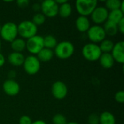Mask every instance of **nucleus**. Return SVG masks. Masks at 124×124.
I'll return each instance as SVG.
<instances>
[{"mask_svg":"<svg viewBox=\"0 0 124 124\" xmlns=\"http://www.w3.org/2000/svg\"><path fill=\"white\" fill-rule=\"evenodd\" d=\"M75 52L74 45L68 41H62L57 43L54 48V54L60 60H67L73 56Z\"/></svg>","mask_w":124,"mask_h":124,"instance_id":"nucleus-1","label":"nucleus"},{"mask_svg":"<svg viewBox=\"0 0 124 124\" xmlns=\"http://www.w3.org/2000/svg\"><path fill=\"white\" fill-rule=\"evenodd\" d=\"M18 35L23 39H28L37 35L38 27L31 20H23L17 25Z\"/></svg>","mask_w":124,"mask_h":124,"instance_id":"nucleus-2","label":"nucleus"},{"mask_svg":"<svg viewBox=\"0 0 124 124\" xmlns=\"http://www.w3.org/2000/svg\"><path fill=\"white\" fill-rule=\"evenodd\" d=\"M97 0H77L75 7L80 16L88 17L97 7Z\"/></svg>","mask_w":124,"mask_h":124,"instance_id":"nucleus-3","label":"nucleus"},{"mask_svg":"<svg viewBox=\"0 0 124 124\" xmlns=\"http://www.w3.org/2000/svg\"><path fill=\"white\" fill-rule=\"evenodd\" d=\"M83 57L88 61L94 62L97 61L102 54V52L99 47V45L94 43L86 44L81 50Z\"/></svg>","mask_w":124,"mask_h":124,"instance_id":"nucleus-4","label":"nucleus"},{"mask_svg":"<svg viewBox=\"0 0 124 124\" xmlns=\"http://www.w3.org/2000/svg\"><path fill=\"white\" fill-rule=\"evenodd\" d=\"M0 36L7 42H12L18 36L17 25L13 22H7L1 28Z\"/></svg>","mask_w":124,"mask_h":124,"instance_id":"nucleus-5","label":"nucleus"},{"mask_svg":"<svg viewBox=\"0 0 124 124\" xmlns=\"http://www.w3.org/2000/svg\"><path fill=\"white\" fill-rule=\"evenodd\" d=\"M44 37L36 35L26 41V49L31 55H36L42 49H44Z\"/></svg>","mask_w":124,"mask_h":124,"instance_id":"nucleus-6","label":"nucleus"},{"mask_svg":"<svg viewBox=\"0 0 124 124\" xmlns=\"http://www.w3.org/2000/svg\"><path fill=\"white\" fill-rule=\"evenodd\" d=\"M23 66L24 70L28 75L33 76L36 74L40 70L41 62L39 60L36 56L31 54L25 58Z\"/></svg>","mask_w":124,"mask_h":124,"instance_id":"nucleus-7","label":"nucleus"},{"mask_svg":"<svg viewBox=\"0 0 124 124\" xmlns=\"http://www.w3.org/2000/svg\"><path fill=\"white\" fill-rule=\"evenodd\" d=\"M86 33L89 39L94 44H97V43H100L106 39V34L102 25H92L89 28Z\"/></svg>","mask_w":124,"mask_h":124,"instance_id":"nucleus-8","label":"nucleus"},{"mask_svg":"<svg viewBox=\"0 0 124 124\" xmlns=\"http://www.w3.org/2000/svg\"><path fill=\"white\" fill-rule=\"evenodd\" d=\"M40 6L41 12L45 17L52 18L58 15L59 5L56 3L55 1L46 0L42 1Z\"/></svg>","mask_w":124,"mask_h":124,"instance_id":"nucleus-9","label":"nucleus"},{"mask_svg":"<svg viewBox=\"0 0 124 124\" xmlns=\"http://www.w3.org/2000/svg\"><path fill=\"white\" fill-rule=\"evenodd\" d=\"M108 13L109 11L104 6H97L90 16L92 20L95 23V25H101V24H104L108 20Z\"/></svg>","mask_w":124,"mask_h":124,"instance_id":"nucleus-10","label":"nucleus"},{"mask_svg":"<svg viewBox=\"0 0 124 124\" xmlns=\"http://www.w3.org/2000/svg\"><path fill=\"white\" fill-rule=\"evenodd\" d=\"M51 92L52 96L55 99L61 100L66 97L68 90L67 85L63 81H57L52 85Z\"/></svg>","mask_w":124,"mask_h":124,"instance_id":"nucleus-11","label":"nucleus"},{"mask_svg":"<svg viewBox=\"0 0 124 124\" xmlns=\"http://www.w3.org/2000/svg\"><path fill=\"white\" fill-rule=\"evenodd\" d=\"M2 88L4 93L10 97H14L17 95L20 91V84L14 79H9V78L4 81L2 85Z\"/></svg>","mask_w":124,"mask_h":124,"instance_id":"nucleus-12","label":"nucleus"},{"mask_svg":"<svg viewBox=\"0 0 124 124\" xmlns=\"http://www.w3.org/2000/svg\"><path fill=\"white\" fill-rule=\"evenodd\" d=\"M111 55L115 62L120 64L124 62V42L123 41H118L114 44L113 49L111 52Z\"/></svg>","mask_w":124,"mask_h":124,"instance_id":"nucleus-13","label":"nucleus"},{"mask_svg":"<svg viewBox=\"0 0 124 124\" xmlns=\"http://www.w3.org/2000/svg\"><path fill=\"white\" fill-rule=\"evenodd\" d=\"M76 29L81 33L87 32L91 27V22L88 17L79 16L77 17L75 22Z\"/></svg>","mask_w":124,"mask_h":124,"instance_id":"nucleus-14","label":"nucleus"},{"mask_svg":"<svg viewBox=\"0 0 124 124\" xmlns=\"http://www.w3.org/2000/svg\"><path fill=\"white\" fill-rule=\"evenodd\" d=\"M25 58V57L23 53L12 52L8 56V61L9 64H11L12 66L20 67V66H23Z\"/></svg>","mask_w":124,"mask_h":124,"instance_id":"nucleus-15","label":"nucleus"},{"mask_svg":"<svg viewBox=\"0 0 124 124\" xmlns=\"http://www.w3.org/2000/svg\"><path fill=\"white\" fill-rule=\"evenodd\" d=\"M98 60L100 65L105 69L111 68L115 63V61L110 53H102Z\"/></svg>","mask_w":124,"mask_h":124,"instance_id":"nucleus-16","label":"nucleus"},{"mask_svg":"<svg viewBox=\"0 0 124 124\" xmlns=\"http://www.w3.org/2000/svg\"><path fill=\"white\" fill-rule=\"evenodd\" d=\"M10 44L11 48L15 52L22 53L26 49V41L22 38H16Z\"/></svg>","mask_w":124,"mask_h":124,"instance_id":"nucleus-17","label":"nucleus"},{"mask_svg":"<svg viewBox=\"0 0 124 124\" xmlns=\"http://www.w3.org/2000/svg\"><path fill=\"white\" fill-rule=\"evenodd\" d=\"M102 27H103L105 32L106 36H114L118 32V24H116L113 22H111L108 20L104 23V25Z\"/></svg>","mask_w":124,"mask_h":124,"instance_id":"nucleus-18","label":"nucleus"},{"mask_svg":"<svg viewBox=\"0 0 124 124\" xmlns=\"http://www.w3.org/2000/svg\"><path fill=\"white\" fill-rule=\"evenodd\" d=\"M36 55L37 58L40 62H49L53 58L54 54L53 50L44 48Z\"/></svg>","mask_w":124,"mask_h":124,"instance_id":"nucleus-19","label":"nucleus"},{"mask_svg":"<svg viewBox=\"0 0 124 124\" xmlns=\"http://www.w3.org/2000/svg\"><path fill=\"white\" fill-rule=\"evenodd\" d=\"M72 14V6L68 2L66 1L65 3L59 5L58 9V15L62 18H68Z\"/></svg>","mask_w":124,"mask_h":124,"instance_id":"nucleus-20","label":"nucleus"},{"mask_svg":"<svg viewBox=\"0 0 124 124\" xmlns=\"http://www.w3.org/2000/svg\"><path fill=\"white\" fill-rule=\"evenodd\" d=\"M99 117L100 124H116V122L115 116L109 111L102 112Z\"/></svg>","mask_w":124,"mask_h":124,"instance_id":"nucleus-21","label":"nucleus"},{"mask_svg":"<svg viewBox=\"0 0 124 124\" xmlns=\"http://www.w3.org/2000/svg\"><path fill=\"white\" fill-rule=\"evenodd\" d=\"M124 18V13L119 9L113 11H110L108 13V20L118 24Z\"/></svg>","mask_w":124,"mask_h":124,"instance_id":"nucleus-22","label":"nucleus"},{"mask_svg":"<svg viewBox=\"0 0 124 124\" xmlns=\"http://www.w3.org/2000/svg\"><path fill=\"white\" fill-rule=\"evenodd\" d=\"M114 43L110 39H104L102 42H100V44L99 45V47L102 52V53H111L113 46Z\"/></svg>","mask_w":124,"mask_h":124,"instance_id":"nucleus-23","label":"nucleus"},{"mask_svg":"<svg viewBox=\"0 0 124 124\" xmlns=\"http://www.w3.org/2000/svg\"><path fill=\"white\" fill-rule=\"evenodd\" d=\"M57 44V39L52 35H46L44 37V48L53 49Z\"/></svg>","mask_w":124,"mask_h":124,"instance_id":"nucleus-24","label":"nucleus"},{"mask_svg":"<svg viewBox=\"0 0 124 124\" xmlns=\"http://www.w3.org/2000/svg\"><path fill=\"white\" fill-rule=\"evenodd\" d=\"M122 1L120 0H108L105 1V7L110 12L116 9H119L121 5Z\"/></svg>","mask_w":124,"mask_h":124,"instance_id":"nucleus-25","label":"nucleus"},{"mask_svg":"<svg viewBox=\"0 0 124 124\" xmlns=\"http://www.w3.org/2000/svg\"><path fill=\"white\" fill-rule=\"evenodd\" d=\"M45 20H46V17L41 12H36L33 15L31 21L38 27L43 25L45 23Z\"/></svg>","mask_w":124,"mask_h":124,"instance_id":"nucleus-26","label":"nucleus"},{"mask_svg":"<svg viewBox=\"0 0 124 124\" xmlns=\"http://www.w3.org/2000/svg\"><path fill=\"white\" fill-rule=\"evenodd\" d=\"M52 122L53 124H67V119L64 115L61 113L55 114L52 119Z\"/></svg>","mask_w":124,"mask_h":124,"instance_id":"nucleus-27","label":"nucleus"},{"mask_svg":"<svg viewBox=\"0 0 124 124\" xmlns=\"http://www.w3.org/2000/svg\"><path fill=\"white\" fill-rule=\"evenodd\" d=\"M89 124H100V117L97 113L91 114L88 118Z\"/></svg>","mask_w":124,"mask_h":124,"instance_id":"nucleus-28","label":"nucleus"},{"mask_svg":"<svg viewBox=\"0 0 124 124\" xmlns=\"http://www.w3.org/2000/svg\"><path fill=\"white\" fill-rule=\"evenodd\" d=\"M115 100L118 103L122 104L124 102V91L120 90L115 94Z\"/></svg>","mask_w":124,"mask_h":124,"instance_id":"nucleus-29","label":"nucleus"},{"mask_svg":"<svg viewBox=\"0 0 124 124\" xmlns=\"http://www.w3.org/2000/svg\"><path fill=\"white\" fill-rule=\"evenodd\" d=\"M32 120L28 116H22L19 119V124H31Z\"/></svg>","mask_w":124,"mask_h":124,"instance_id":"nucleus-30","label":"nucleus"},{"mask_svg":"<svg viewBox=\"0 0 124 124\" xmlns=\"http://www.w3.org/2000/svg\"><path fill=\"white\" fill-rule=\"evenodd\" d=\"M17 6L19 7L24 8V7H26L28 6L29 1H28V0H19L17 1Z\"/></svg>","mask_w":124,"mask_h":124,"instance_id":"nucleus-31","label":"nucleus"},{"mask_svg":"<svg viewBox=\"0 0 124 124\" xmlns=\"http://www.w3.org/2000/svg\"><path fill=\"white\" fill-rule=\"evenodd\" d=\"M118 32H120L121 34L124 33V18L122 19L118 23Z\"/></svg>","mask_w":124,"mask_h":124,"instance_id":"nucleus-32","label":"nucleus"},{"mask_svg":"<svg viewBox=\"0 0 124 124\" xmlns=\"http://www.w3.org/2000/svg\"><path fill=\"white\" fill-rule=\"evenodd\" d=\"M5 57L0 52V68L2 67L4 64H5Z\"/></svg>","mask_w":124,"mask_h":124,"instance_id":"nucleus-33","label":"nucleus"},{"mask_svg":"<svg viewBox=\"0 0 124 124\" xmlns=\"http://www.w3.org/2000/svg\"><path fill=\"white\" fill-rule=\"evenodd\" d=\"M8 76L9 77V79H13V78L16 76V72L14 70H11L8 73Z\"/></svg>","mask_w":124,"mask_h":124,"instance_id":"nucleus-34","label":"nucleus"},{"mask_svg":"<svg viewBox=\"0 0 124 124\" xmlns=\"http://www.w3.org/2000/svg\"><path fill=\"white\" fill-rule=\"evenodd\" d=\"M33 9H34L36 12L41 11V6H40L39 4H34L33 6Z\"/></svg>","mask_w":124,"mask_h":124,"instance_id":"nucleus-35","label":"nucleus"},{"mask_svg":"<svg viewBox=\"0 0 124 124\" xmlns=\"http://www.w3.org/2000/svg\"><path fill=\"white\" fill-rule=\"evenodd\" d=\"M31 124H47L43 120H36L35 121H33Z\"/></svg>","mask_w":124,"mask_h":124,"instance_id":"nucleus-36","label":"nucleus"},{"mask_svg":"<svg viewBox=\"0 0 124 124\" xmlns=\"http://www.w3.org/2000/svg\"><path fill=\"white\" fill-rule=\"evenodd\" d=\"M67 124H79L77 122H75V121H72V122H68Z\"/></svg>","mask_w":124,"mask_h":124,"instance_id":"nucleus-37","label":"nucleus"},{"mask_svg":"<svg viewBox=\"0 0 124 124\" xmlns=\"http://www.w3.org/2000/svg\"><path fill=\"white\" fill-rule=\"evenodd\" d=\"M1 41L0 40V50H1Z\"/></svg>","mask_w":124,"mask_h":124,"instance_id":"nucleus-38","label":"nucleus"},{"mask_svg":"<svg viewBox=\"0 0 124 124\" xmlns=\"http://www.w3.org/2000/svg\"><path fill=\"white\" fill-rule=\"evenodd\" d=\"M1 25H0V31H1Z\"/></svg>","mask_w":124,"mask_h":124,"instance_id":"nucleus-39","label":"nucleus"}]
</instances>
